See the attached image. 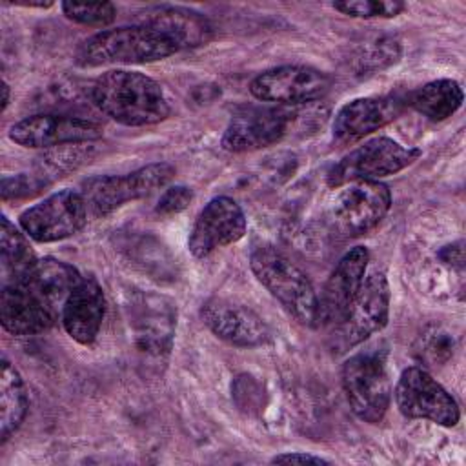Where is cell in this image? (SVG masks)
<instances>
[{
	"label": "cell",
	"mask_w": 466,
	"mask_h": 466,
	"mask_svg": "<svg viewBox=\"0 0 466 466\" xmlns=\"http://www.w3.org/2000/svg\"><path fill=\"white\" fill-rule=\"evenodd\" d=\"M91 98L106 116L129 127L158 124L171 113L160 84L138 71L111 69L100 75Z\"/></svg>",
	"instance_id": "obj_1"
},
{
	"label": "cell",
	"mask_w": 466,
	"mask_h": 466,
	"mask_svg": "<svg viewBox=\"0 0 466 466\" xmlns=\"http://www.w3.org/2000/svg\"><path fill=\"white\" fill-rule=\"evenodd\" d=\"M249 268L297 322L308 328L319 326V295L306 271L288 255L273 246H258L251 251Z\"/></svg>",
	"instance_id": "obj_2"
},
{
	"label": "cell",
	"mask_w": 466,
	"mask_h": 466,
	"mask_svg": "<svg viewBox=\"0 0 466 466\" xmlns=\"http://www.w3.org/2000/svg\"><path fill=\"white\" fill-rule=\"evenodd\" d=\"M177 49L158 33L146 25H124L104 29L86 38L76 53L78 67H102L115 64H146L167 58Z\"/></svg>",
	"instance_id": "obj_3"
},
{
	"label": "cell",
	"mask_w": 466,
	"mask_h": 466,
	"mask_svg": "<svg viewBox=\"0 0 466 466\" xmlns=\"http://www.w3.org/2000/svg\"><path fill=\"white\" fill-rule=\"evenodd\" d=\"M340 377L351 411L364 422L379 424L388 413L393 393L386 351L368 348L350 355Z\"/></svg>",
	"instance_id": "obj_4"
},
{
	"label": "cell",
	"mask_w": 466,
	"mask_h": 466,
	"mask_svg": "<svg viewBox=\"0 0 466 466\" xmlns=\"http://www.w3.org/2000/svg\"><path fill=\"white\" fill-rule=\"evenodd\" d=\"M337 189L326 209V222L337 237L368 233L391 208V191L380 180H353Z\"/></svg>",
	"instance_id": "obj_5"
},
{
	"label": "cell",
	"mask_w": 466,
	"mask_h": 466,
	"mask_svg": "<svg viewBox=\"0 0 466 466\" xmlns=\"http://www.w3.org/2000/svg\"><path fill=\"white\" fill-rule=\"evenodd\" d=\"M175 167L169 162L146 164L126 175L93 177L82 184V197L89 215L104 218L120 206L140 200L169 184Z\"/></svg>",
	"instance_id": "obj_6"
},
{
	"label": "cell",
	"mask_w": 466,
	"mask_h": 466,
	"mask_svg": "<svg viewBox=\"0 0 466 466\" xmlns=\"http://www.w3.org/2000/svg\"><path fill=\"white\" fill-rule=\"evenodd\" d=\"M390 299L386 275L380 271L370 273L342 320L329 328V348L335 353H344L379 333L390 319Z\"/></svg>",
	"instance_id": "obj_7"
},
{
	"label": "cell",
	"mask_w": 466,
	"mask_h": 466,
	"mask_svg": "<svg viewBox=\"0 0 466 466\" xmlns=\"http://www.w3.org/2000/svg\"><path fill=\"white\" fill-rule=\"evenodd\" d=\"M420 149L406 147L390 137H375L344 155L328 173V186L340 187L353 180H379L411 166Z\"/></svg>",
	"instance_id": "obj_8"
},
{
	"label": "cell",
	"mask_w": 466,
	"mask_h": 466,
	"mask_svg": "<svg viewBox=\"0 0 466 466\" xmlns=\"http://www.w3.org/2000/svg\"><path fill=\"white\" fill-rule=\"evenodd\" d=\"M391 395L399 411L408 419H424L446 428L455 426L461 419L453 395L420 366L402 370Z\"/></svg>",
	"instance_id": "obj_9"
},
{
	"label": "cell",
	"mask_w": 466,
	"mask_h": 466,
	"mask_svg": "<svg viewBox=\"0 0 466 466\" xmlns=\"http://www.w3.org/2000/svg\"><path fill=\"white\" fill-rule=\"evenodd\" d=\"M89 211L80 189H60L20 213L22 231L35 242H58L76 235Z\"/></svg>",
	"instance_id": "obj_10"
},
{
	"label": "cell",
	"mask_w": 466,
	"mask_h": 466,
	"mask_svg": "<svg viewBox=\"0 0 466 466\" xmlns=\"http://www.w3.org/2000/svg\"><path fill=\"white\" fill-rule=\"evenodd\" d=\"M331 76L309 66H279L258 73L249 93L268 104L293 106L322 98L331 89Z\"/></svg>",
	"instance_id": "obj_11"
},
{
	"label": "cell",
	"mask_w": 466,
	"mask_h": 466,
	"mask_svg": "<svg viewBox=\"0 0 466 466\" xmlns=\"http://www.w3.org/2000/svg\"><path fill=\"white\" fill-rule=\"evenodd\" d=\"M104 129L100 124L58 113H38L15 122L9 127V138L31 149H47L58 146L87 144L102 138Z\"/></svg>",
	"instance_id": "obj_12"
},
{
	"label": "cell",
	"mask_w": 466,
	"mask_h": 466,
	"mask_svg": "<svg viewBox=\"0 0 466 466\" xmlns=\"http://www.w3.org/2000/svg\"><path fill=\"white\" fill-rule=\"evenodd\" d=\"M246 229V215L238 202L224 195L215 197L200 209L191 228L187 248L193 257L204 258L217 248L238 242Z\"/></svg>",
	"instance_id": "obj_13"
},
{
	"label": "cell",
	"mask_w": 466,
	"mask_h": 466,
	"mask_svg": "<svg viewBox=\"0 0 466 466\" xmlns=\"http://www.w3.org/2000/svg\"><path fill=\"white\" fill-rule=\"evenodd\" d=\"M200 317L213 335L237 348H258L271 340L264 319L244 304L211 297L202 304Z\"/></svg>",
	"instance_id": "obj_14"
},
{
	"label": "cell",
	"mask_w": 466,
	"mask_h": 466,
	"mask_svg": "<svg viewBox=\"0 0 466 466\" xmlns=\"http://www.w3.org/2000/svg\"><path fill=\"white\" fill-rule=\"evenodd\" d=\"M370 262V251L364 246L348 249L331 269L319 295V326H335L350 309L359 293Z\"/></svg>",
	"instance_id": "obj_15"
},
{
	"label": "cell",
	"mask_w": 466,
	"mask_h": 466,
	"mask_svg": "<svg viewBox=\"0 0 466 466\" xmlns=\"http://www.w3.org/2000/svg\"><path fill=\"white\" fill-rule=\"evenodd\" d=\"M291 115L282 107L255 106L235 113L222 135V147L231 153L255 151L277 144L289 127Z\"/></svg>",
	"instance_id": "obj_16"
},
{
	"label": "cell",
	"mask_w": 466,
	"mask_h": 466,
	"mask_svg": "<svg viewBox=\"0 0 466 466\" xmlns=\"http://www.w3.org/2000/svg\"><path fill=\"white\" fill-rule=\"evenodd\" d=\"M406 107L400 96H362L344 104L333 118V138L340 144H351L393 122Z\"/></svg>",
	"instance_id": "obj_17"
},
{
	"label": "cell",
	"mask_w": 466,
	"mask_h": 466,
	"mask_svg": "<svg viewBox=\"0 0 466 466\" xmlns=\"http://www.w3.org/2000/svg\"><path fill=\"white\" fill-rule=\"evenodd\" d=\"M138 24L166 38L177 51L198 47L213 38L211 22L198 11L180 5H155L140 13Z\"/></svg>",
	"instance_id": "obj_18"
},
{
	"label": "cell",
	"mask_w": 466,
	"mask_h": 466,
	"mask_svg": "<svg viewBox=\"0 0 466 466\" xmlns=\"http://www.w3.org/2000/svg\"><path fill=\"white\" fill-rule=\"evenodd\" d=\"M58 319L60 315L25 284H2L0 322L7 333L16 337L40 335L51 329Z\"/></svg>",
	"instance_id": "obj_19"
},
{
	"label": "cell",
	"mask_w": 466,
	"mask_h": 466,
	"mask_svg": "<svg viewBox=\"0 0 466 466\" xmlns=\"http://www.w3.org/2000/svg\"><path fill=\"white\" fill-rule=\"evenodd\" d=\"M131 324L137 344L147 353L160 355L171 348L177 326V308L162 295H140L131 306Z\"/></svg>",
	"instance_id": "obj_20"
},
{
	"label": "cell",
	"mask_w": 466,
	"mask_h": 466,
	"mask_svg": "<svg viewBox=\"0 0 466 466\" xmlns=\"http://www.w3.org/2000/svg\"><path fill=\"white\" fill-rule=\"evenodd\" d=\"M106 315V295L95 277H82L62 308V326L78 344L89 346L98 337Z\"/></svg>",
	"instance_id": "obj_21"
},
{
	"label": "cell",
	"mask_w": 466,
	"mask_h": 466,
	"mask_svg": "<svg viewBox=\"0 0 466 466\" xmlns=\"http://www.w3.org/2000/svg\"><path fill=\"white\" fill-rule=\"evenodd\" d=\"M80 280L82 275L75 266L53 257H44L35 262L31 271L20 282L25 284L51 309L62 315L66 300Z\"/></svg>",
	"instance_id": "obj_22"
},
{
	"label": "cell",
	"mask_w": 466,
	"mask_h": 466,
	"mask_svg": "<svg viewBox=\"0 0 466 466\" xmlns=\"http://www.w3.org/2000/svg\"><path fill=\"white\" fill-rule=\"evenodd\" d=\"M462 100L464 93L457 80L439 78L411 91L406 104L431 122H442L462 106Z\"/></svg>",
	"instance_id": "obj_23"
},
{
	"label": "cell",
	"mask_w": 466,
	"mask_h": 466,
	"mask_svg": "<svg viewBox=\"0 0 466 466\" xmlns=\"http://www.w3.org/2000/svg\"><path fill=\"white\" fill-rule=\"evenodd\" d=\"M29 408L25 384L16 368L2 357L0 368V442L4 444L24 422Z\"/></svg>",
	"instance_id": "obj_24"
},
{
	"label": "cell",
	"mask_w": 466,
	"mask_h": 466,
	"mask_svg": "<svg viewBox=\"0 0 466 466\" xmlns=\"http://www.w3.org/2000/svg\"><path fill=\"white\" fill-rule=\"evenodd\" d=\"M36 260L38 258L27 240V235L22 233L18 228H15V224L5 215H2V220H0L2 284H15L24 280Z\"/></svg>",
	"instance_id": "obj_25"
},
{
	"label": "cell",
	"mask_w": 466,
	"mask_h": 466,
	"mask_svg": "<svg viewBox=\"0 0 466 466\" xmlns=\"http://www.w3.org/2000/svg\"><path fill=\"white\" fill-rule=\"evenodd\" d=\"M62 13L82 25L106 27L116 18V7L111 2H62Z\"/></svg>",
	"instance_id": "obj_26"
},
{
	"label": "cell",
	"mask_w": 466,
	"mask_h": 466,
	"mask_svg": "<svg viewBox=\"0 0 466 466\" xmlns=\"http://www.w3.org/2000/svg\"><path fill=\"white\" fill-rule=\"evenodd\" d=\"M333 9L351 18H395L406 9L399 0H344L333 2Z\"/></svg>",
	"instance_id": "obj_27"
},
{
	"label": "cell",
	"mask_w": 466,
	"mask_h": 466,
	"mask_svg": "<svg viewBox=\"0 0 466 466\" xmlns=\"http://www.w3.org/2000/svg\"><path fill=\"white\" fill-rule=\"evenodd\" d=\"M49 184V180L46 177H42L40 173L36 175H15V177H4L2 178V200L7 202L11 198H27L33 197L36 193H40L46 186Z\"/></svg>",
	"instance_id": "obj_28"
},
{
	"label": "cell",
	"mask_w": 466,
	"mask_h": 466,
	"mask_svg": "<svg viewBox=\"0 0 466 466\" xmlns=\"http://www.w3.org/2000/svg\"><path fill=\"white\" fill-rule=\"evenodd\" d=\"M193 200V189L184 186V184H177V186H171L167 187L157 206H155V213L160 215V217H171V215H177L180 211H184L189 202Z\"/></svg>",
	"instance_id": "obj_29"
},
{
	"label": "cell",
	"mask_w": 466,
	"mask_h": 466,
	"mask_svg": "<svg viewBox=\"0 0 466 466\" xmlns=\"http://www.w3.org/2000/svg\"><path fill=\"white\" fill-rule=\"evenodd\" d=\"M271 462L273 464H329L331 461L313 453H304V451H284L275 455Z\"/></svg>",
	"instance_id": "obj_30"
},
{
	"label": "cell",
	"mask_w": 466,
	"mask_h": 466,
	"mask_svg": "<svg viewBox=\"0 0 466 466\" xmlns=\"http://www.w3.org/2000/svg\"><path fill=\"white\" fill-rule=\"evenodd\" d=\"M15 5H24V7H40V9H47L53 5V2H13Z\"/></svg>",
	"instance_id": "obj_31"
},
{
	"label": "cell",
	"mask_w": 466,
	"mask_h": 466,
	"mask_svg": "<svg viewBox=\"0 0 466 466\" xmlns=\"http://www.w3.org/2000/svg\"><path fill=\"white\" fill-rule=\"evenodd\" d=\"M7 104H9V86L4 80V84H2V111H5Z\"/></svg>",
	"instance_id": "obj_32"
}]
</instances>
